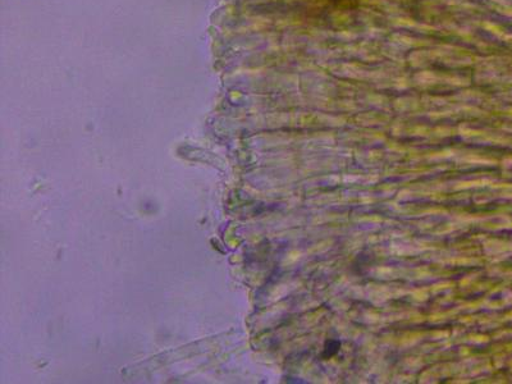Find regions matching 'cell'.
Here are the masks:
<instances>
[{"label":"cell","mask_w":512,"mask_h":384,"mask_svg":"<svg viewBox=\"0 0 512 384\" xmlns=\"http://www.w3.org/2000/svg\"><path fill=\"white\" fill-rule=\"evenodd\" d=\"M338 349H340V342L329 341L326 345V350H324V355H326V358H329V356L335 355Z\"/></svg>","instance_id":"cell-1"},{"label":"cell","mask_w":512,"mask_h":384,"mask_svg":"<svg viewBox=\"0 0 512 384\" xmlns=\"http://www.w3.org/2000/svg\"><path fill=\"white\" fill-rule=\"evenodd\" d=\"M327 2L335 4V6H351L352 3H356L358 0H327Z\"/></svg>","instance_id":"cell-2"}]
</instances>
